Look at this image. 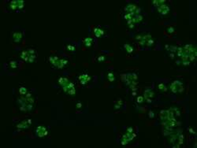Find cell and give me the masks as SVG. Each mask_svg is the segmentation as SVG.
I'll use <instances>...</instances> for the list:
<instances>
[{
  "instance_id": "5",
  "label": "cell",
  "mask_w": 197,
  "mask_h": 148,
  "mask_svg": "<svg viewBox=\"0 0 197 148\" xmlns=\"http://www.w3.org/2000/svg\"><path fill=\"white\" fill-rule=\"evenodd\" d=\"M170 90L171 91V92H173L174 94H178V93H182L184 91V84L182 82H181L180 80H174L170 84Z\"/></svg>"
},
{
  "instance_id": "17",
  "label": "cell",
  "mask_w": 197,
  "mask_h": 148,
  "mask_svg": "<svg viewBox=\"0 0 197 148\" xmlns=\"http://www.w3.org/2000/svg\"><path fill=\"white\" fill-rule=\"evenodd\" d=\"M83 45L86 48H91L93 45V39L92 37H87L83 40Z\"/></svg>"
},
{
  "instance_id": "20",
  "label": "cell",
  "mask_w": 197,
  "mask_h": 148,
  "mask_svg": "<svg viewBox=\"0 0 197 148\" xmlns=\"http://www.w3.org/2000/svg\"><path fill=\"white\" fill-rule=\"evenodd\" d=\"M107 77L108 81L114 82L116 80V76L114 75V73H112V72H109L107 75Z\"/></svg>"
},
{
  "instance_id": "21",
  "label": "cell",
  "mask_w": 197,
  "mask_h": 148,
  "mask_svg": "<svg viewBox=\"0 0 197 148\" xmlns=\"http://www.w3.org/2000/svg\"><path fill=\"white\" fill-rule=\"evenodd\" d=\"M9 66L12 70H16L18 68V62L17 61H10Z\"/></svg>"
},
{
  "instance_id": "12",
  "label": "cell",
  "mask_w": 197,
  "mask_h": 148,
  "mask_svg": "<svg viewBox=\"0 0 197 148\" xmlns=\"http://www.w3.org/2000/svg\"><path fill=\"white\" fill-rule=\"evenodd\" d=\"M78 80L81 85H86V84H88L91 81L92 77L88 73H82V74L79 76Z\"/></svg>"
},
{
  "instance_id": "13",
  "label": "cell",
  "mask_w": 197,
  "mask_h": 148,
  "mask_svg": "<svg viewBox=\"0 0 197 148\" xmlns=\"http://www.w3.org/2000/svg\"><path fill=\"white\" fill-rule=\"evenodd\" d=\"M157 10L159 12V14L162 16H165V15H167L170 11V9L166 4H162L159 7H157Z\"/></svg>"
},
{
  "instance_id": "2",
  "label": "cell",
  "mask_w": 197,
  "mask_h": 148,
  "mask_svg": "<svg viewBox=\"0 0 197 148\" xmlns=\"http://www.w3.org/2000/svg\"><path fill=\"white\" fill-rule=\"evenodd\" d=\"M48 61L54 68L58 69V70H62L69 63V60H67L66 58H58V56L55 55L50 56Z\"/></svg>"
},
{
  "instance_id": "14",
  "label": "cell",
  "mask_w": 197,
  "mask_h": 148,
  "mask_svg": "<svg viewBox=\"0 0 197 148\" xmlns=\"http://www.w3.org/2000/svg\"><path fill=\"white\" fill-rule=\"evenodd\" d=\"M140 10L135 4H128L125 7V13H130V14H140Z\"/></svg>"
},
{
  "instance_id": "24",
  "label": "cell",
  "mask_w": 197,
  "mask_h": 148,
  "mask_svg": "<svg viewBox=\"0 0 197 148\" xmlns=\"http://www.w3.org/2000/svg\"><path fill=\"white\" fill-rule=\"evenodd\" d=\"M165 3H166L165 1H162V0H161V1H157V0H155V1L152 2L154 6H157V7H159V6H160L161 5H162V4H164Z\"/></svg>"
},
{
  "instance_id": "25",
  "label": "cell",
  "mask_w": 197,
  "mask_h": 148,
  "mask_svg": "<svg viewBox=\"0 0 197 148\" xmlns=\"http://www.w3.org/2000/svg\"><path fill=\"white\" fill-rule=\"evenodd\" d=\"M122 104H123V102H122V99H120V100H118V101H117V102H115V105H114V109L118 110V109H120V108L122 107Z\"/></svg>"
},
{
  "instance_id": "7",
  "label": "cell",
  "mask_w": 197,
  "mask_h": 148,
  "mask_svg": "<svg viewBox=\"0 0 197 148\" xmlns=\"http://www.w3.org/2000/svg\"><path fill=\"white\" fill-rule=\"evenodd\" d=\"M136 80H137V76L135 73H129L125 76V81L126 82V84L130 87V88L135 87L136 84Z\"/></svg>"
},
{
  "instance_id": "4",
  "label": "cell",
  "mask_w": 197,
  "mask_h": 148,
  "mask_svg": "<svg viewBox=\"0 0 197 148\" xmlns=\"http://www.w3.org/2000/svg\"><path fill=\"white\" fill-rule=\"evenodd\" d=\"M136 40L140 46H151L155 44V40L150 34H140L136 36Z\"/></svg>"
},
{
  "instance_id": "11",
  "label": "cell",
  "mask_w": 197,
  "mask_h": 148,
  "mask_svg": "<svg viewBox=\"0 0 197 148\" xmlns=\"http://www.w3.org/2000/svg\"><path fill=\"white\" fill-rule=\"evenodd\" d=\"M32 125V120L31 119H25L19 122L16 127L18 130H24V129H28V128Z\"/></svg>"
},
{
  "instance_id": "8",
  "label": "cell",
  "mask_w": 197,
  "mask_h": 148,
  "mask_svg": "<svg viewBox=\"0 0 197 148\" xmlns=\"http://www.w3.org/2000/svg\"><path fill=\"white\" fill-rule=\"evenodd\" d=\"M135 137H136V134H134L133 132H126V133L123 135L122 140H121L122 145H126V144H128Z\"/></svg>"
},
{
  "instance_id": "10",
  "label": "cell",
  "mask_w": 197,
  "mask_h": 148,
  "mask_svg": "<svg viewBox=\"0 0 197 148\" xmlns=\"http://www.w3.org/2000/svg\"><path fill=\"white\" fill-rule=\"evenodd\" d=\"M24 38V33L21 31H16V32H13L12 35V40L14 41V44H21Z\"/></svg>"
},
{
  "instance_id": "23",
  "label": "cell",
  "mask_w": 197,
  "mask_h": 148,
  "mask_svg": "<svg viewBox=\"0 0 197 148\" xmlns=\"http://www.w3.org/2000/svg\"><path fill=\"white\" fill-rule=\"evenodd\" d=\"M19 93H20L21 95H25L26 94H28V90L25 87H21L19 88Z\"/></svg>"
},
{
  "instance_id": "27",
  "label": "cell",
  "mask_w": 197,
  "mask_h": 148,
  "mask_svg": "<svg viewBox=\"0 0 197 148\" xmlns=\"http://www.w3.org/2000/svg\"><path fill=\"white\" fill-rule=\"evenodd\" d=\"M105 60H106V57L104 55H100L97 58V61L99 62H103V61H105Z\"/></svg>"
},
{
  "instance_id": "15",
  "label": "cell",
  "mask_w": 197,
  "mask_h": 148,
  "mask_svg": "<svg viewBox=\"0 0 197 148\" xmlns=\"http://www.w3.org/2000/svg\"><path fill=\"white\" fill-rule=\"evenodd\" d=\"M144 99L148 100V102H151V100H153V99L155 98V91L153 90L148 88V89H146L144 91Z\"/></svg>"
},
{
  "instance_id": "3",
  "label": "cell",
  "mask_w": 197,
  "mask_h": 148,
  "mask_svg": "<svg viewBox=\"0 0 197 148\" xmlns=\"http://www.w3.org/2000/svg\"><path fill=\"white\" fill-rule=\"evenodd\" d=\"M21 58L28 63H33L36 59V51L34 49L29 48L21 51L20 55Z\"/></svg>"
},
{
  "instance_id": "16",
  "label": "cell",
  "mask_w": 197,
  "mask_h": 148,
  "mask_svg": "<svg viewBox=\"0 0 197 148\" xmlns=\"http://www.w3.org/2000/svg\"><path fill=\"white\" fill-rule=\"evenodd\" d=\"M93 32H94V35H96V37L100 38L103 37L105 35V31L104 29H102L100 26L96 27L94 30H93Z\"/></svg>"
},
{
  "instance_id": "6",
  "label": "cell",
  "mask_w": 197,
  "mask_h": 148,
  "mask_svg": "<svg viewBox=\"0 0 197 148\" xmlns=\"http://www.w3.org/2000/svg\"><path fill=\"white\" fill-rule=\"evenodd\" d=\"M25 2L23 0H14L10 2L8 4V8L11 11H16V10H21L24 8Z\"/></svg>"
},
{
  "instance_id": "18",
  "label": "cell",
  "mask_w": 197,
  "mask_h": 148,
  "mask_svg": "<svg viewBox=\"0 0 197 148\" xmlns=\"http://www.w3.org/2000/svg\"><path fill=\"white\" fill-rule=\"evenodd\" d=\"M124 50L128 54H132L134 51V46L129 44H126L124 45Z\"/></svg>"
},
{
  "instance_id": "28",
  "label": "cell",
  "mask_w": 197,
  "mask_h": 148,
  "mask_svg": "<svg viewBox=\"0 0 197 148\" xmlns=\"http://www.w3.org/2000/svg\"><path fill=\"white\" fill-rule=\"evenodd\" d=\"M166 32H168L169 34H171V33H173L174 32V29L173 27H169V28L166 29Z\"/></svg>"
},
{
  "instance_id": "9",
  "label": "cell",
  "mask_w": 197,
  "mask_h": 148,
  "mask_svg": "<svg viewBox=\"0 0 197 148\" xmlns=\"http://www.w3.org/2000/svg\"><path fill=\"white\" fill-rule=\"evenodd\" d=\"M36 136L39 138H44V137L47 136V134H48V131L46 127L44 126H42V125H40L36 127L35 130Z\"/></svg>"
},
{
  "instance_id": "29",
  "label": "cell",
  "mask_w": 197,
  "mask_h": 148,
  "mask_svg": "<svg viewBox=\"0 0 197 148\" xmlns=\"http://www.w3.org/2000/svg\"><path fill=\"white\" fill-rule=\"evenodd\" d=\"M149 117H150V118H154V117H155V113H154L152 111H150V112H149Z\"/></svg>"
},
{
  "instance_id": "22",
  "label": "cell",
  "mask_w": 197,
  "mask_h": 148,
  "mask_svg": "<svg viewBox=\"0 0 197 148\" xmlns=\"http://www.w3.org/2000/svg\"><path fill=\"white\" fill-rule=\"evenodd\" d=\"M158 89L160 91H162V92H166L167 91V87H166V86L163 83H159V84H158Z\"/></svg>"
},
{
  "instance_id": "26",
  "label": "cell",
  "mask_w": 197,
  "mask_h": 148,
  "mask_svg": "<svg viewBox=\"0 0 197 148\" xmlns=\"http://www.w3.org/2000/svg\"><path fill=\"white\" fill-rule=\"evenodd\" d=\"M144 102V98L143 96L141 95L137 96V98H136V102H137V103L141 104V103H143Z\"/></svg>"
},
{
  "instance_id": "19",
  "label": "cell",
  "mask_w": 197,
  "mask_h": 148,
  "mask_svg": "<svg viewBox=\"0 0 197 148\" xmlns=\"http://www.w3.org/2000/svg\"><path fill=\"white\" fill-rule=\"evenodd\" d=\"M66 50L69 53H71V54H74L76 53V46L73 44H68L66 46Z\"/></svg>"
},
{
  "instance_id": "1",
  "label": "cell",
  "mask_w": 197,
  "mask_h": 148,
  "mask_svg": "<svg viewBox=\"0 0 197 148\" xmlns=\"http://www.w3.org/2000/svg\"><path fill=\"white\" fill-rule=\"evenodd\" d=\"M58 84H60L63 89L64 92L70 95H74L76 94V88L74 84L70 81V80L66 77H59L58 79Z\"/></svg>"
},
{
  "instance_id": "30",
  "label": "cell",
  "mask_w": 197,
  "mask_h": 148,
  "mask_svg": "<svg viewBox=\"0 0 197 148\" xmlns=\"http://www.w3.org/2000/svg\"><path fill=\"white\" fill-rule=\"evenodd\" d=\"M127 132H133V128L132 127H129V128H127Z\"/></svg>"
},
{
  "instance_id": "31",
  "label": "cell",
  "mask_w": 197,
  "mask_h": 148,
  "mask_svg": "<svg viewBox=\"0 0 197 148\" xmlns=\"http://www.w3.org/2000/svg\"><path fill=\"white\" fill-rule=\"evenodd\" d=\"M82 107V104H81V102H77V109H80V108Z\"/></svg>"
}]
</instances>
